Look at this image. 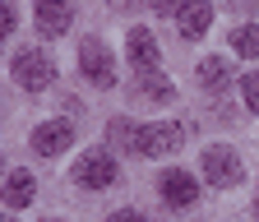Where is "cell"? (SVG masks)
<instances>
[{
	"mask_svg": "<svg viewBox=\"0 0 259 222\" xmlns=\"http://www.w3.org/2000/svg\"><path fill=\"white\" fill-rule=\"evenodd\" d=\"M10 74H14V83H19L23 93H47V88L56 83V60H51L47 51H37V47H23V51L14 56Z\"/></svg>",
	"mask_w": 259,
	"mask_h": 222,
	"instance_id": "6da1fadb",
	"label": "cell"
},
{
	"mask_svg": "<svg viewBox=\"0 0 259 222\" xmlns=\"http://www.w3.org/2000/svg\"><path fill=\"white\" fill-rule=\"evenodd\" d=\"M185 144V125L176 120H148V125H135V153L139 157H167Z\"/></svg>",
	"mask_w": 259,
	"mask_h": 222,
	"instance_id": "7a4b0ae2",
	"label": "cell"
},
{
	"mask_svg": "<svg viewBox=\"0 0 259 222\" xmlns=\"http://www.w3.org/2000/svg\"><path fill=\"white\" fill-rule=\"evenodd\" d=\"M204 181L218 185V190H236V185L245 181V167H241L236 148H227V144L204 148Z\"/></svg>",
	"mask_w": 259,
	"mask_h": 222,
	"instance_id": "3957f363",
	"label": "cell"
},
{
	"mask_svg": "<svg viewBox=\"0 0 259 222\" xmlns=\"http://www.w3.org/2000/svg\"><path fill=\"white\" fill-rule=\"evenodd\" d=\"M79 70H83V79H88V83L111 88V83H116V60H111V47H107L102 37H83V42H79Z\"/></svg>",
	"mask_w": 259,
	"mask_h": 222,
	"instance_id": "277c9868",
	"label": "cell"
},
{
	"mask_svg": "<svg viewBox=\"0 0 259 222\" xmlns=\"http://www.w3.org/2000/svg\"><path fill=\"white\" fill-rule=\"evenodd\" d=\"M116 176H120V167H116V157L107 148H88L74 162V185H83V190H107Z\"/></svg>",
	"mask_w": 259,
	"mask_h": 222,
	"instance_id": "5b68a950",
	"label": "cell"
},
{
	"mask_svg": "<svg viewBox=\"0 0 259 222\" xmlns=\"http://www.w3.org/2000/svg\"><path fill=\"white\" fill-rule=\"evenodd\" d=\"M32 153L37 157H60L65 148L74 144V120H42L37 130H32Z\"/></svg>",
	"mask_w": 259,
	"mask_h": 222,
	"instance_id": "8992f818",
	"label": "cell"
},
{
	"mask_svg": "<svg viewBox=\"0 0 259 222\" xmlns=\"http://www.w3.org/2000/svg\"><path fill=\"white\" fill-rule=\"evenodd\" d=\"M157 195H162L167 208H190L194 199H199V181H194L190 171H181V167H171V171H162Z\"/></svg>",
	"mask_w": 259,
	"mask_h": 222,
	"instance_id": "52a82bcc",
	"label": "cell"
},
{
	"mask_svg": "<svg viewBox=\"0 0 259 222\" xmlns=\"http://www.w3.org/2000/svg\"><path fill=\"white\" fill-rule=\"evenodd\" d=\"M32 14H37V33L42 37H60V33H70V23H74V0H37Z\"/></svg>",
	"mask_w": 259,
	"mask_h": 222,
	"instance_id": "ba28073f",
	"label": "cell"
},
{
	"mask_svg": "<svg viewBox=\"0 0 259 222\" xmlns=\"http://www.w3.org/2000/svg\"><path fill=\"white\" fill-rule=\"evenodd\" d=\"M208 23H213V5H208V0H181L176 28H181L185 42H199V37L208 33Z\"/></svg>",
	"mask_w": 259,
	"mask_h": 222,
	"instance_id": "9c48e42d",
	"label": "cell"
},
{
	"mask_svg": "<svg viewBox=\"0 0 259 222\" xmlns=\"http://www.w3.org/2000/svg\"><path fill=\"white\" fill-rule=\"evenodd\" d=\"M125 51H130V65H135L139 74L162 65V47H157V37L148 33V28H130V37H125Z\"/></svg>",
	"mask_w": 259,
	"mask_h": 222,
	"instance_id": "30bf717a",
	"label": "cell"
},
{
	"mask_svg": "<svg viewBox=\"0 0 259 222\" xmlns=\"http://www.w3.org/2000/svg\"><path fill=\"white\" fill-rule=\"evenodd\" d=\"M135 98L162 107V102H171V98H176V88H171V79L162 74V70H144V74L135 79Z\"/></svg>",
	"mask_w": 259,
	"mask_h": 222,
	"instance_id": "8fae6325",
	"label": "cell"
},
{
	"mask_svg": "<svg viewBox=\"0 0 259 222\" xmlns=\"http://www.w3.org/2000/svg\"><path fill=\"white\" fill-rule=\"evenodd\" d=\"M32 195H37V181H32V171H10L5 185H0V199H5V208H28Z\"/></svg>",
	"mask_w": 259,
	"mask_h": 222,
	"instance_id": "7c38bea8",
	"label": "cell"
},
{
	"mask_svg": "<svg viewBox=\"0 0 259 222\" xmlns=\"http://www.w3.org/2000/svg\"><path fill=\"white\" fill-rule=\"evenodd\" d=\"M232 60H222V56H208V60H199V83L208 88V93H227L232 88Z\"/></svg>",
	"mask_w": 259,
	"mask_h": 222,
	"instance_id": "4fadbf2b",
	"label": "cell"
},
{
	"mask_svg": "<svg viewBox=\"0 0 259 222\" xmlns=\"http://www.w3.org/2000/svg\"><path fill=\"white\" fill-rule=\"evenodd\" d=\"M232 51L245 56V60H259V28H254V23L232 28Z\"/></svg>",
	"mask_w": 259,
	"mask_h": 222,
	"instance_id": "5bb4252c",
	"label": "cell"
},
{
	"mask_svg": "<svg viewBox=\"0 0 259 222\" xmlns=\"http://www.w3.org/2000/svg\"><path fill=\"white\" fill-rule=\"evenodd\" d=\"M241 98H245V107L259 116V70H250V74L241 79Z\"/></svg>",
	"mask_w": 259,
	"mask_h": 222,
	"instance_id": "9a60e30c",
	"label": "cell"
},
{
	"mask_svg": "<svg viewBox=\"0 0 259 222\" xmlns=\"http://www.w3.org/2000/svg\"><path fill=\"white\" fill-rule=\"evenodd\" d=\"M14 28H19V10H14V0H0V42H5Z\"/></svg>",
	"mask_w": 259,
	"mask_h": 222,
	"instance_id": "2e32d148",
	"label": "cell"
},
{
	"mask_svg": "<svg viewBox=\"0 0 259 222\" xmlns=\"http://www.w3.org/2000/svg\"><path fill=\"white\" fill-rule=\"evenodd\" d=\"M107 222H148L144 213H135V208H120V213H111Z\"/></svg>",
	"mask_w": 259,
	"mask_h": 222,
	"instance_id": "e0dca14e",
	"label": "cell"
},
{
	"mask_svg": "<svg viewBox=\"0 0 259 222\" xmlns=\"http://www.w3.org/2000/svg\"><path fill=\"white\" fill-rule=\"evenodd\" d=\"M148 5H153V14H176L181 0H148Z\"/></svg>",
	"mask_w": 259,
	"mask_h": 222,
	"instance_id": "ac0fdd59",
	"label": "cell"
},
{
	"mask_svg": "<svg viewBox=\"0 0 259 222\" xmlns=\"http://www.w3.org/2000/svg\"><path fill=\"white\" fill-rule=\"evenodd\" d=\"M107 5H111V10H139L144 0H107Z\"/></svg>",
	"mask_w": 259,
	"mask_h": 222,
	"instance_id": "d6986e66",
	"label": "cell"
},
{
	"mask_svg": "<svg viewBox=\"0 0 259 222\" xmlns=\"http://www.w3.org/2000/svg\"><path fill=\"white\" fill-rule=\"evenodd\" d=\"M254 213H259V195H254Z\"/></svg>",
	"mask_w": 259,
	"mask_h": 222,
	"instance_id": "ffe728a7",
	"label": "cell"
},
{
	"mask_svg": "<svg viewBox=\"0 0 259 222\" xmlns=\"http://www.w3.org/2000/svg\"><path fill=\"white\" fill-rule=\"evenodd\" d=\"M0 222H14V217H0Z\"/></svg>",
	"mask_w": 259,
	"mask_h": 222,
	"instance_id": "44dd1931",
	"label": "cell"
},
{
	"mask_svg": "<svg viewBox=\"0 0 259 222\" xmlns=\"http://www.w3.org/2000/svg\"><path fill=\"white\" fill-rule=\"evenodd\" d=\"M47 222H56V217H47Z\"/></svg>",
	"mask_w": 259,
	"mask_h": 222,
	"instance_id": "7402d4cb",
	"label": "cell"
}]
</instances>
